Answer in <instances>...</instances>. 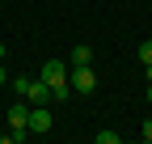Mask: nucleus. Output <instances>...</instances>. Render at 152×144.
<instances>
[{
    "label": "nucleus",
    "mask_w": 152,
    "mask_h": 144,
    "mask_svg": "<svg viewBox=\"0 0 152 144\" xmlns=\"http://www.w3.org/2000/svg\"><path fill=\"white\" fill-rule=\"evenodd\" d=\"M38 81L51 89V102H55V98L64 102V98L72 93V85H68V68H64L59 60H47V64H42V72H38Z\"/></svg>",
    "instance_id": "nucleus-1"
},
{
    "label": "nucleus",
    "mask_w": 152,
    "mask_h": 144,
    "mask_svg": "<svg viewBox=\"0 0 152 144\" xmlns=\"http://www.w3.org/2000/svg\"><path fill=\"white\" fill-rule=\"evenodd\" d=\"M13 89H17V93H21L30 106H51V89L38 81V76H17V81H13Z\"/></svg>",
    "instance_id": "nucleus-2"
},
{
    "label": "nucleus",
    "mask_w": 152,
    "mask_h": 144,
    "mask_svg": "<svg viewBox=\"0 0 152 144\" xmlns=\"http://www.w3.org/2000/svg\"><path fill=\"white\" fill-rule=\"evenodd\" d=\"M68 85H72V93H93V89H97V72H93V64H72Z\"/></svg>",
    "instance_id": "nucleus-3"
},
{
    "label": "nucleus",
    "mask_w": 152,
    "mask_h": 144,
    "mask_svg": "<svg viewBox=\"0 0 152 144\" xmlns=\"http://www.w3.org/2000/svg\"><path fill=\"white\" fill-rule=\"evenodd\" d=\"M4 123H9V132H30V102H13Z\"/></svg>",
    "instance_id": "nucleus-4"
},
{
    "label": "nucleus",
    "mask_w": 152,
    "mask_h": 144,
    "mask_svg": "<svg viewBox=\"0 0 152 144\" xmlns=\"http://www.w3.org/2000/svg\"><path fill=\"white\" fill-rule=\"evenodd\" d=\"M51 110L47 106H30V132H51Z\"/></svg>",
    "instance_id": "nucleus-5"
},
{
    "label": "nucleus",
    "mask_w": 152,
    "mask_h": 144,
    "mask_svg": "<svg viewBox=\"0 0 152 144\" xmlns=\"http://www.w3.org/2000/svg\"><path fill=\"white\" fill-rule=\"evenodd\" d=\"M68 64H93V47H89V43H76V47H72V60H68Z\"/></svg>",
    "instance_id": "nucleus-6"
},
{
    "label": "nucleus",
    "mask_w": 152,
    "mask_h": 144,
    "mask_svg": "<svg viewBox=\"0 0 152 144\" xmlns=\"http://www.w3.org/2000/svg\"><path fill=\"white\" fill-rule=\"evenodd\" d=\"M140 64H152V38L140 43Z\"/></svg>",
    "instance_id": "nucleus-7"
},
{
    "label": "nucleus",
    "mask_w": 152,
    "mask_h": 144,
    "mask_svg": "<svg viewBox=\"0 0 152 144\" xmlns=\"http://www.w3.org/2000/svg\"><path fill=\"white\" fill-rule=\"evenodd\" d=\"M97 144H118V132H97Z\"/></svg>",
    "instance_id": "nucleus-8"
},
{
    "label": "nucleus",
    "mask_w": 152,
    "mask_h": 144,
    "mask_svg": "<svg viewBox=\"0 0 152 144\" xmlns=\"http://www.w3.org/2000/svg\"><path fill=\"white\" fill-rule=\"evenodd\" d=\"M140 136H144V140L152 144V119H144V127H140Z\"/></svg>",
    "instance_id": "nucleus-9"
},
{
    "label": "nucleus",
    "mask_w": 152,
    "mask_h": 144,
    "mask_svg": "<svg viewBox=\"0 0 152 144\" xmlns=\"http://www.w3.org/2000/svg\"><path fill=\"white\" fill-rule=\"evenodd\" d=\"M4 81H9V72H4V64H0V85H4Z\"/></svg>",
    "instance_id": "nucleus-10"
},
{
    "label": "nucleus",
    "mask_w": 152,
    "mask_h": 144,
    "mask_svg": "<svg viewBox=\"0 0 152 144\" xmlns=\"http://www.w3.org/2000/svg\"><path fill=\"white\" fill-rule=\"evenodd\" d=\"M0 60H4V43H0Z\"/></svg>",
    "instance_id": "nucleus-11"
},
{
    "label": "nucleus",
    "mask_w": 152,
    "mask_h": 144,
    "mask_svg": "<svg viewBox=\"0 0 152 144\" xmlns=\"http://www.w3.org/2000/svg\"><path fill=\"white\" fill-rule=\"evenodd\" d=\"M148 81H152V64H148Z\"/></svg>",
    "instance_id": "nucleus-12"
},
{
    "label": "nucleus",
    "mask_w": 152,
    "mask_h": 144,
    "mask_svg": "<svg viewBox=\"0 0 152 144\" xmlns=\"http://www.w3.org/2000/svg\"><path fill=\"white\" fill-rule=\"evenodd\" d=\"M0 140H4V132H0Z\"/></svg>",
    "instance_id": "nucleus-13"
}]
</instances>
